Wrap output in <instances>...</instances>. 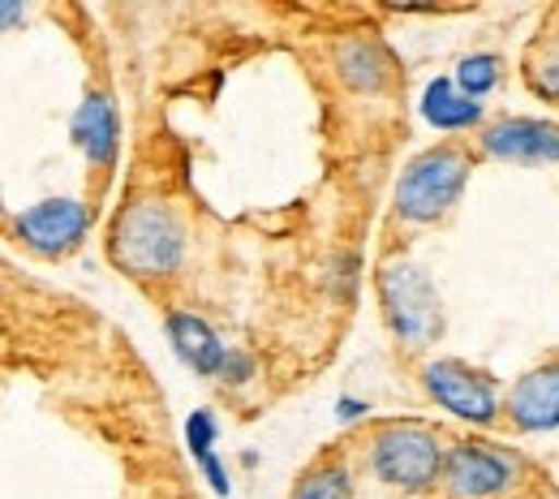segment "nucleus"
I'll use <instances>...</instances> for the list:
<instances>
[{
	"mask_svg": "<svg viewBox=\"0 0 559 499\" xmlns=\"http://www.w3.org/2000/svg\"><path fill=\"white\" fill-rule=\"evenodd\" d=\"M483 146L490 155H503V159L547 164V159H559V126H551V121H503V126L487 130Z\"/></svg>",
	"mask_w": 559,
	"mask_h": 499,
	"instance_id": "9",
	"label": "nucleus"
},
{
	"mask_svg": "<svg viewBox=\"0 0 559 499\" xmlns=\"http://www.w3.org/2000/svg\"><path fill=\"white\" fill-rule=\"evenodd\" d=\"M293 499H349V470L345 465H319V470H310L297 483Z\"/></svg>",
	"mask_w": 559,
	"mask_h": 499,
	"instance_id": "14",
	"label": "nucleus"
},
{
	"mask_svg": "<svg viewBox=\"0 0 559 499\" xmlns=\"http://www.w3.org/2000/svg\"><path fill=\"white\" fill-rule=\"evenodd\" d=\"M211 439H215L211 418L207 414H194V418H190V448H194V456H199V461H207L211 456Z\"/></svg>",
	"mask_w": 559,
	"mask_h": 499,
	"instance_id": "16",
	"label": "nucleus"
},
{
	"mask_svg": "<svg viewBox=\"0 0 559 499\" xmlns=\"http://www.w3.org/2000/svg\"><path fill=\"white\" fill-rule=\"evenodd\" d=\"M448 483L461 499H487L499 496L512 478H516V461L495 452L487 443H461L452 456H448Z\"/></svg>",
	"mask_w": 559,
	"mask_h": 499,
	"instance_id": "6",
	"label": "nucleus"
},
{
	"mask_svg": "<svg viewBox=\"0 0 559 499\" xmlns=\"http://www.w3.org/2000/svg\"><path fill=\"white\" fill-rule=\"evenodd\" d=\"M534 86H543L547 95H559V66H547V70H534Z\"/></svg>",
	"mask_w": 559,
	"mask_h": 499,
	"instance_id": "17",
	"label": "nucleus"
},
{
	"mask_svg": "<svg viewBox=\"0 0 559 499\" xmlns=\"http://www.w3.org/2000/svg\"><path fill=\"white\" fill-rule=\"evenodd\" d=\"M495 78H499V61H495V57H465V61H461V73H456L461 95H469V99H478L483 91H490Z\"/></svg>",
	"mask_w": 559,
	"mask_h": 499,
	"instance_id": "15",
	"label": "nucleus"
},
{
	"mask_svg": "<svg viewBox=\"0 0 559 499\" xmlns=\"http://www.w3.org/2000/svg\"><path fill=\"white\" fill-rule=\"evenodd\" d=\"M508 414L521 430H556L559 427V366H543L534 375H525L512 396H508Z\"/></svg>",
	"mask_w": 559,
	"mask_h": 499,
	"instance_id": "8",
	"label": "nucleus"
},
{
	"mask_svg": "<svg viewBox=\"0 0 559 499\" xmlns=\"http://www.w3.org/2000/svg\"><path fill=\"white\" fill-rule=\"evenodd\" d=\"M421 112H426V121L439 126V130H465V126H474V121L483 117V104L469 99V95H456L448 78H435V82L426 86Z\"/></svg>",
	"mask_w": 559,
	"mask_h": 499,
	"instance_id": "12",
	"label": "nucleus"
},
{
	"mask_svg": "<svg viewBox=\"0 0 559 499\" xmlns=\"http://www.w3.org/2000/svg\"><path fill=\"white\" fill-rule=\"evenodd\" d=\"M374 470L392 487L426 491L439 478V470H443L439 439L426 427H418V423H401V427L379 430V439H374Z\"/></svg>",
	"mask_w": 559,
	"mask_h": 499,
	"instance_id": "4",
	"label": "nucleus"
},
{
	"mask_svg": "<svg viewBox=\"0 0 559 499\" xmlns=\"http://www.w3.org/2000/svg\"><path fill=\"white\" fill-rule=\"evenodd\" d=\"M112 263L134 276H168L181 263V224L164 203H134L112 228Z\"/></svg>",
	"mask_w": 559,
	"mask_h": 499,
	"instance_id": "1",
	"label": "nucleus"
},
{
	"mask_svg": "<svg viewBox=\"0 0 559 499\" xmlns=\"http://www.w3.org/2000/svg\"><path fill=\"white\" fill-rule=\"evenodd\" d=\"M73 139L91 155V164H108L117 155V112L104 95H86L73 117Z\"/></svg>",
	"mask_w": 559,
	"mask_h": 499,
	"instance_id": "10",
	"label": "nucleus"
},
{
	"mask_svg": "<svg viewBox=\"0 0 559 499\" xmlns=\"http://www.w3.org/2000/svg\"><path fill=\"white\" fill-rule=\"evenodd\" d=\"M82 233H86V207L73 199H52V203H39V207L17 215V237L35 254H48V259L70 254L82 241Z\"/></svg>",
	"mask_w": 559,
	"mask_h": 499,
	"instance_id": "5",
	"label": "nucleus"
},
{
	"mask_svg": "<svg viewBox=\"0 0 559 499\" xmlns=\"http://www.w3.org/2000/svg\"><path fill=\"white\" fill-rule=\"evenodd\" d=\"M426 388L456 418H469V423H490L495 418V392H490V383L483 375H474L469 366H461V361H435V366H426Z\"/></svg>",
	"mask_w": 559,
	"mask_h": 499,
	"instance_id": "7",
	"label": "nucleus"
},
{
	"mask_svg": "<svg viewBox=\"0 0 559 499\" xmlns=\"http://www.w3.org/2000/svg\"><path fill=\"white\" fill-rule=\"evenodd\" d=\"M168 336H173V345H177V354L186 357L194 370H203V375H219L224 370V345L215 341V332H211L203 319H194V314H173L168 319Z\"/></svg>",
	"mask_w": 559,
	"mask_h": 499,
	"instance_id": "11",
	"label": "nucleus"
},
{
	"mask_svg": "<svg viewBox=\"0 0 559 499\" xmlns=\"http://www.w3.org/2000/svg\"><path fill=\"white\" fill-rule=\"evenodd\" d=\"M379 297L392 319V332L405 345L421 349L439 336V297L426 281V272L409 268V263H388L379 272Z\"/></svg>",
	"mask_w": 559,
	"mask_h": 499,
	"instance_id": "2",
	"label": "nucleus"
},
{
	"mask_svg": "<svg viewBox=\"0 0 559 499\" xmlns=\"http://www.w3.org/2000/svg\"><path fill=\"white\" fill-rule=\"evenodd\" d=\"M465 173H469V164H465L461 151H452V146L426 151L421 159L409 164V173L396 186V207H401V215H409V219H435V215H443L456 203V194L465 186Z\"/></svg>",
	"mask_w": 559,
	"mask_h": 499,
	"instance_id": "3",
	"label": "nucleus"
},
{
	"mask_svg": "<svg viewBox=\"0 0 559 499\" xmlns=\"http://www.w3.org/2000/svg\"><path fill=\"white\" fill-rule=\"evenodd\" d=\"M341 73H345V82L357 86V91H374L388 78V61H383V52L374 44L353 39V44L341 48Z\"/></svg>",
	"mask_w": 559,
	"mask_h": 499,
	"instance_id": "13",
	"label": "nucleus"
}]
</instances>
